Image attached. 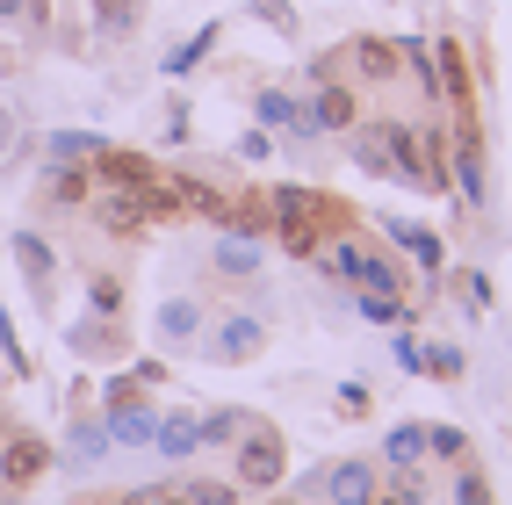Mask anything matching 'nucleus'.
<instances>
[{
  "label": "nucleus",
  "mask_w": 512,
  "mask_h": 505,
  "mask_svg": "<svg viewBox=\"0 0 512 505\" xmlns=\"http://www.w3.org/2000/svg\"><path fill=\"white\" fill-rule=\"evenodd\" d=\"M289 477V448H282V433L275 426H260L246 419V433L231 441V484L238 491H275Z\"/></svg>",
  "instance_id": "nucleus-1"
},
{
  "label": "nucleus",
  "mask_w": 512,
  "mask_h": 505,
  "mask_svg": "<svg viewBox=\"0 0 512 505\" xmlns=\"http://www.w3.org/2000/svg\"><path fill=\"white\" fill-rule=\"evenodd\" d=\"M448 152H455L448 181L462 188V202H469V210H484V195H491V166H484V130H476V116H455V130H448Z\"/></svg>",
  "instance_id": "nucleus-2"
},
{
  "label": "nucleus",
  "mask_w": 512,
  "mask_h": 505,
  "mask_svg": "<svg viewBox=\"0 0 512 505\" xmlns=\"http://www.w3.org/2000/svg\"><path fill=\"white\" fill-rule=\"evenodd\" d=\"M260 354H267V318L231 311V318H217V325H210V361L246 368V361H260Z\"/></svg>",
  "instance_id": "nucleus-3"
},
{
  "label": "nucleus",
  "mask_w": 512,
  "mask_h": 505,
  "mask_svg": "<svg viewBox=\"0 0 512 505\" xmlns=\"http://www.w3.org/2000/svg\"><path fill=\"white\" fill-rule=\"evenodd\" d=\"M87 210H94V224L109 231V239H138V231L152 224L138 188H94V202H87Z\"/></svg>",
  "instance_id": "nucleus-4"
},
{
  "label": "nucleus",
  "mask_w": 512,
  "mask_h": 505,
  "mask_svg": "<svg viewBox=\"0 0 512 505\" xmlns=\"http://www.w3.org/2000/svg\"><path fill=\"white\" fill-rule=\"evenodd\" d=\"M51 469V441H37V433H8L0 441V484L8 491H29Z\"/></svg>",
  "instance_id": "nucleus-5"
},
{
  "label": "nucleus",
  "mask_w": 512,
  "mask_h": 505,
  "mask_svg": "<svg viewBox=\"0 0 512 505\" xmlns=\"http://www.w3.org/2000/svg\"><path fill=\"white\" fill-rule=\"evenodd\" d=\"M303 109H311L318 138H325V130H361V94H354V80H325Z\"/></svg>",
  "instance_id": "nucleus-6"
},
{
  "label": "nucleus",
  "mask_w": 512,
  "mask_h": 505,
  "mask_svg": "<svg viewBox=\"0 0 512 505\" xmlns=\"http://www.w3.org/2000/svg\"><path fill=\"white\" fill-rule=\"evenodd\" d=\"M253 116H260L267 130H289L296 145H311V138H318V123H311V109H303L296 94H282V87H260V94H253Z\"/></svg>",
  "instance_id": "nucleus-7"
},
{
  "label": "nucleus",
  "mask_w": 512,
  "mask_h": 505,
  "mask_svg": "<svg viewBox=\"0 0 512 505\" xmlns=\"http://www.w3.org/2000/svg\"><path fill=\"white\" fill-rule=\"evenodd\" d=\"M44 210H87L94 202V166H44V188H37Z\"/></svg>",
  "instance_id": "nucleus-8"
},
{
  "label": "nucleus",
  "mask_w": 512,
  "mask_h": 505,
  "mask_svg": "<svg viewBox=\"0 0 512 505\" xmlns=\"http://www.w3.org/2000/svg\"><path fill=\"white\" fill-rule=\"evenodd\" d=\"M152 181H159V166L145 152H116V145L94 152V188H152Z\"/></svg>",
  "instance_id": "nucleus-9"
},
{
  "label": "nucleus",
  "mask_w": 512,
  "mask_h": 505,
  "mask_svg": "<svg viewBox=\"0 0 512 505\" xmlns=\"http://www.w3.org/2000/svg\"><path fill=\"white\" fill-rule=\"evenodd\" d=\"M347 65H354V80H368V87H390L404 73V58H397L390 37H354L347 44Z\"/></svg>",
  "instance_id": "nucleus-10"
},
{
  "label": "nucleus",
  "mask_w": 512,
  "mask_h": 505,
  "mask_svg": "<svg viewBox=\"0 0 512 505\" xmlns=\"http://www.w3.org/2000/svg\"><path fill=\"white\" fill-rule=\"evenodd\" d=\"M318 491H325L332 505H368V498H375V469H368V462H325Z\"/></svg>",
  "instance_id": "nucleus-11"
},
{
  "label": "nucleus",
  "mask_w": 512,
  "mask_h": 505,
  "mask_svg": "<svg viewBox=\"0 0 512 505\" xmlns=\"http://www.w3.org/2000/svg\"><path fill=\"white\" fill-rule=\"evenodd\" d=\"M15 267H22V282H29V296H51V275H58V253L37 239V231H15Z\"/></svg>",
  "instance_id": "nucleus-12"
},
{
  "label": "nucleus",
  "mask_w": 512,
  "mask_h": 505,
  "mask_svg": "<svg viewBox=\"0 0 512 505\" xmlns=\"http://www.w3.org/2000/svg\"><path fill=\"white\" fill-rule=\"evenodd\" d=\"M138 22H145V8H138V0H94V37H101V44L138 37Z\"/></svg>",
  "instance_id": "nucleus-13"
},
{
  "label": "nucleus",
  "mask_w": 512,
  "mask_h": 505,
  "mask_svg": "<svg viewBox=\"0 0 512 505\" xmlns=\"http://www.w3.org/2000/svg\"><path fill=\"white\" fill-rule=\"evenodd\" d=\"M152 448H159L166 462H188V455L202 448V433H195V419H188V412H159V433H152Z\"/></svg>",
  "instance_id": "nucleus-14"
},
{
  "label": "nucleus",
  "mask_w": 512,
  "mask_h": 505,
  "mask_svg": "<svg viewBox=\"0 0 512 505\" xmlns=\"http://www.w3.org/2000/svg\"><path fill=\"white\" fill-rule=\"evenodd\" d=\"M390 239L412 253L426 275H440V260H448V253H440V231H426V224H404V217H397V224H390Z\"/></svg>",
  "instance_id": "nucleus-15"
},
{
  "label": "nucleus",
  "mask_w": 512,
  "mask_h": 505,
  "mask_svg": "<svg viewBox=\"0 0 512 505\" xmlns=\"http://www.w3.org/2000/svg\"><path fill=\"white\" fill-rule=\"evenodd\" d=\"M94 152H101L94 130H51L44 138V159H58V166H94Z\"/></svg>",
  "instance_id": "nucleus-16"
},
{
  "label": "nucleus",
  "mask_w": 512,
  "mask_h": 505,
  "mask_svg": "<svg viewBox=\"0 0 512 505\" xmlns=\"http://www.w3.org/2000/svg\"><path fill=\"white\" fill-rule=\"evenodd\" d=\"M210 260H217V275H253V267H260V239H246V231H224Z\"/></svg>",
  "instance_id": "nucleus-17"
},
{
  "label": "nucleus",
  "mask_w": 512,
  "mask_h": 505,
  "mask_svg": "<svg viewBox=\"0 0 512 505\" xmlns=\"http://www.w3.org/2000/svg\"><path fill=\"white\" fill-rule=\"evenodd\" d=\"M383 462L390 469H419L426 462V426H390L383 433Z\"/></svg>",
  "instance_id": "nucleus-18"
},
{
  "label": "nucleus",
  "mask_w": 512,
  "mask_h": 505,
  "mask_svg": "<svg viewBox=\"0 0 512 505\" xmlns=\"http://www.w3.org/2000/svg\"><path fill=\"white\" fill-rule=\"evenodd\" d=\"M174 505H238V484L231 477H181Z\"/></svg>",
  "instance_id": "nucleus-19"
},
{
  "label": "nucleus",
  "mask_w": 512,
  "mask_h": 505,
  "mask_svg": "<svg viewBox=\"0 0 512 505\" xmlns=\"http://www.w3.org/2000/svg\"><path fill=\"white\" fill-rule=\"evenodd\" d=\"M195 433H202V448H231L238 433H246V412H238V404H217V412L195 419Z\"/></svg>",
  "instance_id": "nucleus-20"
},
{
  "label": "nucleus",
  "mask_w": 512,
  "mask_h": 505,
  "mask_svg": "<svg viewBox=\"0 0 512 505\" xmlns=\"http://www.w3.org/2000/svg\"><path fill=\"white\" fill-rule=\"evenodd\" d=\"M73 347L109 361V354H123V332H116V318H87V325H73Z\"/></svg>",
  "instance_id": "nucleus-21"
},
{
  "label": "nucleus",
  "mask_w": 512,
  "mask_h": 505,
  "mask_svg": "<svg viewBox=\"0 0 512 505\" xmlns=\"http://www.w3.org/2000/svg\"><path fill=\"white\" fill-rule=\"evenodd\" d=\"M419 376H433V383H462V376H469V354H462V347H419Z\"/></svg>",
  "instance_id": "nucleus-22"
},
{
  "label": "nucleus",
  "mask_w": 512,
  "mask_h": 505,
  "mask_svg": "<svg viewBox=\"0 0 512 505\" xmlns=\"http://www.w3.org/2000/svg\"><path fill=\"white\" fill-rule=\"evenodd\" d=\"M354 311L368 318V325H412V311H404V296H383V289H361V303Z\"/></svg>",
  "instance_id": "nucleus-23"
},
{
  "label": "nucleus",
  "mask_w": 512,
  "mask_h": 505,
  "mask_svg": "<svg viewBox=\"0 0 512 505\" xmlns=\"http://www.w3.org/2000/svg\"><path fill=\"white\" fill-rule=\"evenodd\" d=\"M116 441H109V426L101 419H73V462H101Z\"/></svg>",
  "instance_id": "nucleus-24"
},
{
  "label": "nucleus",
  "mask_w": 512,
  "mask_h": 505,
  "mask_svg": "<svg viewBox=\"0 0 512 505\" xmlns=\"http://www.w3.org/2000/svg\"><path fill=\"white\" fill-rule=\"evenodd\" d=\"M195 325H202V311H195L188 296H174V303H159V332H166V340H188Z\"/></svg>",
  "instance_id": "nucleus-25"
},
{
  "label": "nucleus",
  "mask_w": 512,
  "mask_h": 505,
  "mask_svg": "<svg viewBox=\"0 0 512 505\" xmlns=\"http://www.w3.org/2000/svg\"><path fill=\"white\" fill-rule=\"evenodd\" d=\"M87 311H94V318H123V282H116V275H94V282H87Z\"/></svg>",
  "instance_id": "nucleus-26"
},
{
  "label": "nucleus",
  "mask_w": 512,
  "mask_h": 505,
  "mask_svg": "<svg viewBox=\"0 0 512 505\" xmlns=\"http://www.w3.org/2000/svg\"><path fill=\"white\" fill-rule=\"evenodd\" d=\"M202 51H217V22H210V29H195V37H188L174 58H166V73H174V80H181V73H195V58H202Z\"/></svg>",
  "instance_id": "nucleus-27"
},
{
  "label": "nucleus",
  "mask_w": 512,
  "mask_h": 505,
  "mask_svg": "<svg viewBox=\"0 0 512 505\" xmlns=\"http://www.w3.org/2000/svg\"><path fill=\"white\" fill-rule=\"evenodd\" d=\"M426 455H440V462H469L462 426H426Z\"/></svg>",
  "instance_id": "nucleus-28"
},
{
  "label": "nucleus",
  "mask_w": 512,
  "mask_h": 505,
  "mask_svg": "<svg viewBox=\"0 0 512 505\" xmlns=\"http://www.w3.org/2000/svg\"><path fill=\"white\" fill-rule=\"evenodd\" d=\"M455 505H491V477H484V469H462V477H455Z\"/></svg>",
  "instance_id": "nucleus-29"
},
{
  "label": "nucleus",
  "mask_w": 512,
  "mask_h": 505,
  "mask_svg": "<svg viewBox=\"0 0 512 505\" xmlns=\"http://www.w3.org/2000/svg\"><path fill=\"white\" fill-rule=\"evenodd\" d=\"M253 15L267 29H282V37H296V8H289V0H253Z\"/></svg>",
  "instance_id": "nucleus-30"
},
{
  "label": "nucleus",
  "mask_w": 512,
  "mask_h": 505,
  "mask_svg": "<svg viewBox=\"0 0 512 505\" xmlns=\"http://www.w3.org/2000/svg\"><path fill=\"white\" fill-rule=\"evenodd\" d=\"M390 498L397 505H419L426 498V477H419V469H390Z\"/></svg>",
  "instance_id": "nucleus-31"
},
{
  "label": "nucleus",
  "mask_w": 512,
  "mask_h": 505,
  "mask_svg": "<svg viewBox=\"0 0 512 505\" xmlns=\"http://www.w3.org/2000/svg\"><path fill=\"white\" fill-rule=\"evenodd\" d=\"M390 354H397V368H404V376H419V340H412V332H397V340H390Z\"/></svg>",
  "instance_id": "nucleus-32"
},
{
  "label": "nucleus",
  "mask_w": 512,
  "mask_h": 505,
  "mask_svg": "<svg viewBox=\"0 0 512 505\" xmlns=\"http://www.w3.org/2000/svg\"><path fill=\"white\" fill-rule=\"evenodd\" d=\"M275 152V130H246V138H238V159H267Z\"/></svg>",
  "instance_id": "nucleus-33"
},
{
  "label": "nucleus",
  "mask_w": 512,
  "mask_h": 505,
  "mask_svg": "<svg viewBox=\"0 0 512 505\" xmlns=\"http://www.w3.org/2000/svg\"><path fill=\"white\" fill-rule=\"evenodd\" d=\"M123 505H174V484H145V491H130Z\"/></svg>",
  "instance_id": "nucleus-34"
},
{
  "label": "nucleus",
  "mask_w": 512,
  "mask_h": 505,
  "mask_svg": "<svg viewBox=\"0 0 512 505\" xmlns=\"http://www.w3.org/2000/svg\"><path fill=\"white\" fill-rule=\"evenodd\" d=\"M339 404H347V419L368 412V383H339Z\"/></svg>",
  "instance_id": "nucleus-35"
},
{
  "label": "nucleus",
  "mask_w": 512,
  "mask_h": 505,
  "mask_svg": "<svg viewBox=\"0 0 512 505\" xmlns=\"http://www.w3.org/2000/svg\"><path fill=\"white\" fill-rule=\"evenodd\" d=\"M8 145H15V116H8V109H0V152H8Z\"/></svg>",
  "instance_id": "nucleus-36"
},
{
  "label": "nucleus",
  "mask_w": 512,
  "mask_h": 505,
  "mask_svg": "<svg viewBox=\"0 0 512 505\" xmlns=\"http://www.w3.org/2000/svg\"><path fill=\"white\" fill-rule=\"evenodd\" d=\"M368 505H397V498H383V491H375V498H368Z\"/></svg>",
  "instance_id": "nucleus-37"
},
{
  "label": "nucleus",
  "mask_w": 512,
  "mask_h": 505,
  "mask_svg": "<svg viewBox=\"0 0 512 505\" xmlns=\"http://www.w3.org/2000/svg\"><path fill=\"white\" fill-rule=\"evenodd\" d=\"M260 505H289V498H260Z\"/></svg>",
  "instance_id": "nucleus-38"
},
{
  "label": "nucleus",
  "mask_w": 512,
  "mask_h": 505,
  "mask_svg": "<svg viewBox=\"0 0 512 505\" xmlns=\"http://www.w3.org/2000/svg\"><path fill=\"white\" fill-rule=\"evenodd\" d=\"M0 441H8V426H0Z\"/></svg>",
  "instance_id": "nucleus-39"
}]
</instances>
